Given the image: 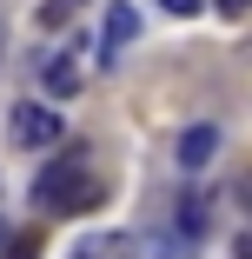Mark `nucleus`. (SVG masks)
Wrapping results in <instances>:
<instances>
[{
  "label": "nucleus",
  "instance_id": "1",
  "mask_svg": "<svg viewBox=\"0 0 252 259\" xmlns=\"http://www.w3.org/2000/svg\"><path fill=\"white\" fill-rule=\"evenodd\" d=\"M33 199H40V213H86V206H99L107 193H99L86 153H60V160L33 180Z\"/></svg>",
  "mask_w": 252,
  "mask_h": 259
},
{
  "label": "nucleus",
  "instance_id": "2",
  "mask_svg": "<svg viewBox=\"0 0 252 259\" xmlns=\"http://www.w3.org/2000/svg\"><path fill=\"white\" fill-rule=\"evenodd\" d=\"M7 133H14V146H33V153H46V146H60V140H67L60 113L46 107V100H27V107H14Z\"/></svg>",
  "mask_w": 252,
  "mask_h": 259
},
{
  "label": "nucleus",
  "instance_id": "3",
  "mask_svg": "<svg viewBox=\"0 0 252 259\" xmlns=\"http://www.w3.org/2000/svg\"><path fill=\"white\" fill-rule=\"evenodd\" d=\"M40 87H46V100H73L80 93V54H73V47L40 54Z\"/></svg>",
  "mask_w": 252,
  "mask_h": 259
},
{
  "label": "nucleus",
  "instance_id": "4",
  "mask_svg": "<svg viewBox=\"0 0 252 259\" xmlns=\"http://www.w3.org/2000/svg\"><path fill=\"white\" fill-rule=\"evenodd\" d=\"M213 153H219V126H186V133H179V166H186V173H199Z\"/></svg>",
  "mask_w": 252,
  "mask_h": 259
},
{
  "label": "nucleus",
  "instance_id": "5",
  "mask_svg": "<svg viewBox=\"0 0 252 259\" xmlns=\"http://www.w3.org/2000/svg\"><path fill=\"white\" fill-rule=\"evenodd\" d=\"M73 259H133V239L126 233H93L73 246Z\"/></svg>",
  "mask_w": 252,
  "mask_h": 259
},
{
  "label": "nucleus",
  "instance_id": "6",
  "mask_svg": "<svg viewBox=\"0 0 252 259\" xmlns=\"http://www.w3.org/2000/svg\"><path fill=\"white\" fill-rule=\"evenodd\" d=\"M206 226H213V199H206V193H186V199H179V233L199 239Z\"/></svg>",
  "mask_w": 252,
  "mask_h": 259
},
{
  "label": "nucleus",
  "instance_id": "7",
  "mask_svg": "<svg viewBox=\"0 0 252 259\" xmlns=\"http://www.w3.org/2000/svg\"><path fill=\"white\" fill-rule=\"evenodd\" d=\"M139 33V14L126 7V0H113V7H107V47H126Z\"/></svg>",
  "mask_w": 252,
  "mask_h": 259
},
{
  "label": "nucleus",
  "instance_id": "8",
  "mask_svg": "<svg viewBox=\"0 0 252 259\" xmlns=\"http://www.w3.org/2000/svg\"><path fill=\"white\" fill-rule=\"evenodd\" d=\"M67 14H73V0H46V7H40V27H67Z\"/></svg>",
  "mask_w": 252,
  "mask_h": 259
},
{
  "label": "nucleus",
  "instance_id": "9",
  "mask_svg": "<svg viewBox=\"0 0 252 259\" xmlns=\"http://www.w3.org/2000/svg\"><path fill=\"white\" fill-rule=\"evenodd\" d=\"M160 7H166V14H199L206 0H160Z\"/></svg>",
  "mask_w": 252,
  "mask_h": 259
},
{
  "label": "nucleus",
  "instance_id": "10",
  "mask_svg": "<svg viewBox=\"0 0 252 259\" xmlns=\"http://www.w3.org/2000/svg\"><path fill=\"white\" fill-rule=\"evenodd\" d=\"M213 7H219V14H226V20H239V14H245V7H252V0H213Z\"/></svg>",
  "mask_w": 252,
  "mask_h": 259
},
{
  "label": "nucleus",
  "instance_id": "11",
  "mask_svg": "<svg viewBox=\"0 0 252 259\" xmlns=\"http://www.w3.org/2000/svg\"><path fill=\"white\" fill-rule=\"evenodd\" d=\"M33 246H40V239H14V246H7V259H33Z\"/></svg>",
  "mask_w": 252,
  "mask_h": 259
},
{
  "label": "nucleus",
  "instance_id": "12",
  "mask_svg": "<svg viewBox=\"0 0 252 259\" xmlns=\"http://www.w3.org/2000/svg\"><path fill=\"white\" fill-rule=\"evenodd\" d=\"M239 206H245V213H252V173L239 180Z\"/></svg>",
  "mask_w": 252,
  "mask_h": 259
},
{
  "label": "nucleus",
  "instance_id": "13",
  "mask_svg": "<svg viewBox=\"0 0 252 259\" xmlns=\"http://www.w3.org/2000/svg\"><path fill=\"white\" fill-rule=\"evenodd\" d=\"M232 252H239V259H252V233H239V246H232Z\"/></svg>",
  "mask_w": 252,
  "mask_h": 259
},
{
  "label": "nucleus",
  "instance_id": "14",
  "mask_svg": "<svg viewBox=\"0 0 252 259\" xmlns=\"http://www.w3.org/2000/svg\"><path fill=\"white\" fill-rule=\"evenodd\" d=\"M0 246H7V226H0Z\"/></svg>",
  "mask_w": 252,
  "mask_h": 259
}]
</instances>
